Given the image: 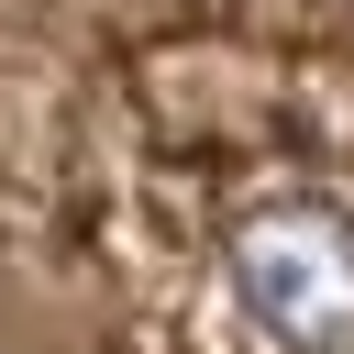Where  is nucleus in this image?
Wrapping results in <instances>:
<instances>
[{"mask_svg":"<svg viewBox=\"0 0 354 354\" xmlns=\"http://www.w3.org/2000/svg\"><path fill=\"white\" fill-rule=\"evenodd\" d=\"M210 277L254 354H354V199L332 177H277L232 199Z\"/></svg>","mask_w":354,"mask_h":354,"instance_id":"nucleus-1","label":"nucleus"}]
</instances>
